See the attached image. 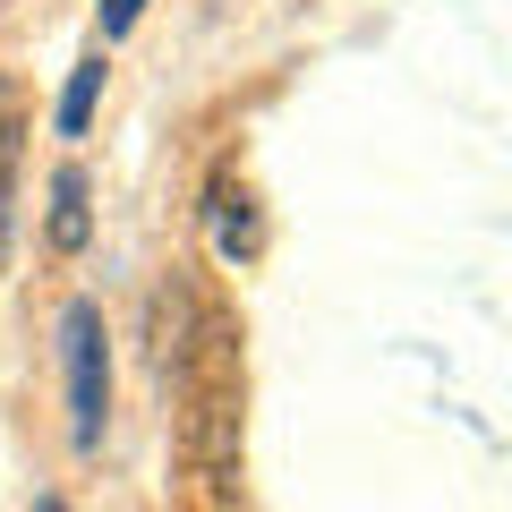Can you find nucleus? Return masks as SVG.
I'll return each mask as SVG.
<instances>
[{
	"label": "nucleus",
	"instance_id": "1",
	"mask_svg": "<svg viewBox=\"0 0 512 512\" xmlns=\"http://www.w3.org/2000/svg\"><path fill=\"white\" fill-rule=\"evenodd\" d=\"M180 402H188V419H180L188 470H197L214 495H231V478H239V325L222 308H205V325H197Z\"/></svg>",
	"mask_w": 512,
	"mask_h": 512
},
{
	"label": "nucleus",
	"instance_id": "2",
	"mask_svg": "<svg viewBox=\"0 0 512 512\" xmlns=\"http://www.w3.org/2000/svg\"><path fill=\"white\" fill-rule=\"evenodd\" d=\"M60 359H69V444L94 453L111 419V342H103V308L69 299L60 308Z\"/></svg>",
	"mask_w": 512,
	"mask_h": 512
},
{
	"label": "nucleus",
	"instance_id": "3",
	"mask_svg": "<svg viewBox=\"0 0 512 512\" xmlns=\"http://www.w3.org/2000/svg\"><path fill=\"white\" fill-rule=\"evenodd\" d=\"M197 325H205V308H197V291H188V274L154 282V308H146V350H154V376H163V384H180V376H188Z\"/></svg>",
	"mask_w": 512,
	"mask_h": 512
},
{
	"label": "nucleus",
	"instance_id": "4",
	"mask_svg": "<svg viewBox=\"0 0 512 512\" xmlns=\"http://www.w3.org/2000/svg\"><path fill=\"white\" fill-rule=\"evenodd\" d=\"M205 205H214V248L231 256V265H248V256H256V205H248V188L214 180V188H205Z\"/></svg>",
	"mask_w": 512,
	"mask_h": 512
},
{
	"label": "nucleus",
	"instance_id": "5",
	"mask_svg": "<svg viewBox=\"0 0 512 512\" xmlns=\"http://www.w3.org/2000/svg\"><path fill=\"white\" fill-rule=\"evenodd\" d=\"M86 231H94V222H86V171L60 163L52 171V248L77 256V248H86Z\"/></svg>",
	"mask_w": 512,
	"mask_h": 512
},
{
	"label": "nucleus",
	"instance_id": "6",
	"mask_svg": "<svg viewBox=\"0 0 512 512\" xmlns=\"http://www.w3.org/2000/svg\"><path fill=\"white\" fill-rule=\"evenodd\" d=\"M94 94H103V52H86V60L69 69V94H60V137H86Z\"/></svg>",
	"mask_w": 512,
	"mask_h": 512
},
{
	"label": "nucleus",
	"instance_id": "7",
	"mask_svg": "<svg viewBox=\"0 0 512 512\" xmlns=\"http://www.w3.org/2000/svg\"><path fill=\"white\" fill-rule=\"evenodd\" d=\"M137 18H146V0H103V43H120Z\"/></svg>",
	"mask_w": 512,
	"mask_h": 512
},
{
	"label": "nucleus",
	"instance_id": "8",
	"mask_svg": "<svg viewBox=\"0 0 512 512\" xmlns=\"http://www.w3.org/2000/svg\"><path fill=\"white\" fill-rule=\"evenodd\" d=\"M35 512H69V504H60V495H43V504H35Z\"/></svg>",
	"mask_w": 512,
	"mask_h": 512
}]
</instances>
